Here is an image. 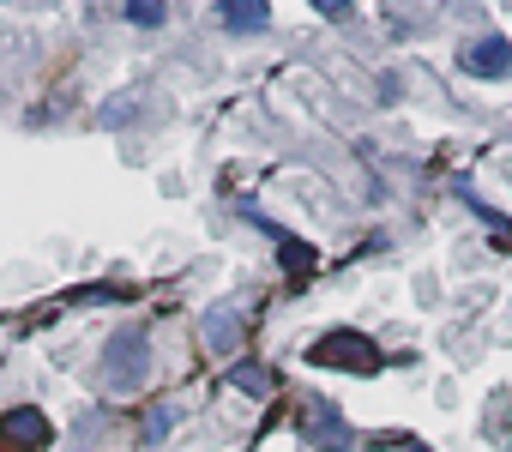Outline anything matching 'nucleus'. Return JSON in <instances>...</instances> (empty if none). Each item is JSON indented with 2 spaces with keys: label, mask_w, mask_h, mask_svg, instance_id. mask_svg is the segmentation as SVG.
I'll use <instances>...</instances> for the list:
<instances>
[{
  "label": "nucleus",
  "mask_w": 512,
  "mask_h": 452,
  "mask_svg": "<svg viewBox=\"0 0 512 452\" xmlns=\"http://www.w3.org/2000/svg\"><path fill=\"white\" fill-rule=\"evenodd\" d=\"M308 362L314 368H356V374H368V368H380V350L368 338H356V332H332V338L308 344Z\"/></svg>",
  "instance_id": "1"
},
{
  "label": "nucleus",
  "mask_w": 512,
  "mask_h": 452,
  "mask_svg": "<svg viewBox=\"0 0 512 452\" xmlns=\"http://www.w3.org/2000/svg\"><path fill=\"white\" fill-rule=\"evenodd\" d=\"M458 67L476 73V79H506V73H512V43H506V37H482V43H470V49L458 55Z\"/></svg>",
  "instance_id": "2"
},
{
  "label": "nucleus",
  "mask_w": 512,
  "mask_h": 452,
  "mask_svg": "<svg viewBox=\"0 0 512 452\" xmlns=\"http://www.w3.org/2000/svg\"><path fill=\"white\" fill-rule=\"evenodd\" d=\"M103 374H109V386H133V380H145V338H115L109 356H103Z\"/></svg>",
  "instance_id": "3"
},
{
  "label": "nucleus",
  "mask_w": 512,
  "mask_h": 452,
  "mask_svg": "<svg viewBox=\"0 0 512 452\" xmlns=\"http://www.w3.org/2000/svg\"><path fill=\"white\" fill-rule=\"evenodd\" d=\"M302 428H308V440H314V446H326V452H344V446H350V428L338 422V410L308 404V410H302Z\"/></svg>",
  "instance_id": "4"
},
{
  "label": "nucleus",
  "mask_w": 512,
  "mask_h": 452,
  "mask_svg": "<svg viewBox=\"0 0 512 452\" xmlns=\"http://www.w3.org/2000/svg\"><path fill=\"white\" fill-rule=\"evenodd\" d=\"M0 434H7L19 452H31V446H43V440H49V422H43L37 410H7V416H0Z\"/></svg>",
  "instance_id": "5"
},
{
  "label": "nucleus",
  "mask_w": 512,
  "mask_h": 452,
  "mask_svg": "<svg viewBox=\"0 0 512 452\" xmlns=\"http://www.w3.org/2000/svg\"><path fill=\"white\" fill-rule=\"evenodd\" d=\"M235 332H241V320H235L229 308H211V320H205V344L223 350V344H235Z\"/></svg>",
  "instance_id": "6"
},
{
  "label": "nucleus",
  "mask_w": 512,
  "mask_h": 452,
  "mask_svg": "<svg viewBox=\"0 0 512 452\" xmlns=\"http://www.w3.org/2000/svg\"><path fill=\"white\" fill-rule=\"evenodd\" d=\"M229 380H235L241 392H253V398H266V392H272V374H266V368H253V362H241V368H229Z\"/></svg>",
  "instance_id": "7"
},
{
  "label": "nucleus",
  "mask_w": 512,
  "mask_h": 452,
  "mask_svg": "<svg viewBox=\"0 0 512 452\" xmlns=\"http://www.w3.org/2000/svg\"><path fill=\"white\" fill-rule=\"evenodd\" d=\"M223 25L229 31H260L266 25V7H223Z\"/></svg>",
  "instance_id": "8"
},
{
  "label": "nucleus",
  "mask_w": 512,
  "mask_h": 452,
  "mask_svg": "<svg viewBox=\"0 0 512 452\" xmlns=\"http://www.w3.org/2000/svg\"><path fill=\"white\" fill-rule=\"evenodd\" d=\"M169 422H175V410H169V404H157V410L145 416V440H163V434H169Z\"/></svg>",
  "instance_id": "9"
},
{
  "label": "nucleus",
  "mask_w": 512,
  "mask_h": 452,
  "mask_svg": "<svg viewBox=\"0 0 512 452\" xmlns=\"http://www.w3.org/2000/svg\"><path fill=\"white\" fill-rule=\"evenodd\" d=\"M133 25H163V7H127Z\"/></svg>",
  "instance_id": "10"
},
{
  "label": "nucleus",
  "mask_w": 512,
  "mask_h": 452,
  "mask_svg": "<svg viewBox=\"0 0 512 452\" xmlns=\"http://www.w3.org/2000/svg\"><path fill=\"white\" fill-rule=\"evenodd\" d=\"M410 452H428V446H410Z\"/></svg>",
  "instance_id": "11"
}]
</instances>
